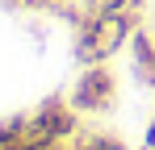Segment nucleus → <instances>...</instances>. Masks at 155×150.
I'll return each mask as SVG.
<instances>
[{"mask_svg": "<svg viewBox=\"0 0 155 150\" xmlns=\"http://www.w3.org/2000/svg\"><path fill=\"white\" fill-rule=\"evenodd\" d=\"M80 133V113L67 96H46L38 108L25 113V142L34 146H67Z\"/></svg>", "mask_w": 155, "mask_h": 150, "instance_id": "f03ea898", "label": "nucleus"}, {"mask_svg": "<svg viewBox=\"0 0 155 150\" xmlns=\"http://www.w3.org/2000/svg\"><path fill=\"white\" fill-rule=\"evenodd\" d=\"M67 100H71V108H76L80 117H101V113H109V108L117 104V71H113L109 63L80 67Z\"/></svg>", "mask_w": 155, "mask_h": 150, "instance_id": "7ed1b4c3", "label": "nucleus"}, {"mask_svg": "<svg viewBox=\"0 0 155 150\" xmlns=\"http://www.w3.org/2000/svg\"><path fill=\"white\" fill-rule=\"evenodd\" d=\"M126 50H130V71H134V79H138L143 88H155V33L138 25Z\"/></svg>", "mask_w": 155, "mask_h": 150, "instance_id": "20e7f679", "label": "nucleus"}, {"mask_svg": "<svg viewBox=\"0 0 155 150\" xmlns=\"http://www.w3.org/2000/svg\"><path fill=\"white\" fill-rule=\"evenodd\" d=\"M4 4H13V8H34V4H51V0H4Z\"/></svg>", "mask_w": 155, "mask_h": 150, "instance_id": "6e6552de", "label": "nucleus"}, {"mask_svg": "<svg viewBox=\"0 0 155 150\" xmlns=\"http://www.w3.org/2000/svg\"><path fill=\"white\" fill-rule=\"evenodd\" d=\"M143 25V8H117V13H97V17H84L71 29V54H76L80 67H92V63H109L117 50L130 46L134 29Z\"/></svg>", "mask_w": 155, "mask_h": 150, "instance_id": "f257e3e1", "label": "nucleus"}, {"mask_svg": "<svg viewBox=\"0 0 155 150\" xmlns=\"http://www.w3.org/2000/svg\"><path fill=\"white\" fill-rule=\"evenodd\" d=\"M84 142H88L92 150H126L122 142H117V138H109V133H88Z\"/></svg>", "mask_w": 155, "mask_h": 150, "instance_id": "423d86ee", "label": "nucleus"}, {"mask_svg": "<svg viewBox=\"0 0 155 150\" xmlns=\"http://www.w3.org/2000/svg\"><path fill=\"white\" fill-rule=\"evenodd\" d=\"M25 142V113H13L0 121V150H13Z\"/></svg>", "mask_w": 155, "mask_h": 150, "instance_id": "39448f33", "label": "nucleus"}, {"mask_svg": "<svg viewBox=\"0 0 155 150\" xmlns=\"http://www.w3.org/2000/svg\"><path fill=\"white\" fill-rule=\"evenodd\" d=\"M143 146L155 150V113H151V125H147V138H143Z\"/></svg>", "mask_w": 155, "mask_h": 150, "instance_id": "0eeeda50", "label": "nucleus"}]
</instances>
